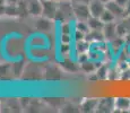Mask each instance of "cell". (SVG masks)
Masks as SVG:
<instances>
[{
	"label": "cell",
	"mask_w": 130,
	"mask_h": 113,
	"mask_svg": "<svg viewBox=\"0 0 130 113\" xmlns=\"http://www.w3.org/2000/svg\"><path fill=\"white\" fill-rule=\"evenodd\" d=\"M37 18L35 21V27L41 32H50L53 27V19L46 18L44 16H39L35 17Z\"/></svg>",
	"instance_id": "5"
},
{
	"label": "cell",
	"mask_w": 130,
	"mask_h": 113,
	"mask_svg": "<svg viewBox=\"0 0 130 113\" xmlns=\"http://www.w3.org/2000/svg\"><path fill=\"white\" fill-rule=\"evenodd\" d=\"M89 6V12H91L92 17H96L100 18L101 15L104 12V10L106 9L105 7V2H103L102 0H92L88 4Z\"/></svg>",
	"instance_id": "4"
},
{
	"label": "cell",
	"mask_w": 130,
	"mask_h": 113,
	"mask_svg": "<svg viewBox=\"0 0 130 113\" xmlns=\"http://www.w3.org/2000/svg\"><path fill=\"white\" fill-rule=\"evenodd\" d=\"M129 15H130V0L128 1V4L124 6V17L129 16Z\"/></svg>",
	"instance_id": "17"
},
{
	"label": "cell",
	"mask_w": 130,
	"mask_h": 113,
	"mask_svg": "<svg viewBox=\"0 0 130 113\" xmlns=\"http://www.w3.org/2000/svg\"><path fill=\"white\" fill-rule=\"evenodd\" d=\"M114 101H116V100H112V99H102V100H99V104H97L96 111H99V112L111 111V110L114 107Z\"/></svg>",
	"instance_id": "8"
},
{
	"label": "cell",
	"mask_w": 130,
	"mask_h": 113,
	"mask_svg": "<svg viewBox=\"0 0 130 113\" xmlns=\"http://www.w3.org/2000/svg\"><path fill=\"white\" fill-rule=\"evenodd\" d=\"M53 1H56V2H63V1H68V0H53Z\"/></svg>",
	"instance_id": "20"
},
{
	"label": "cell",
	"mask_w": 130,
	"mask_h": 113,
	"mask_svg": "<svg viewBox=\"0 0 130 113\" xmlns=\"http://www.w3.org/2000/svg\"><path fill=\"white\" fill-rule=\"evenodd\" d=\"M72 2H84V4H89L92 0H71Z\"/></svg>",
	"instance_id": "19"
},
{
	"label": "cell",
	"mask_w": 130,
	"mask_h": 113,
	"mask_svg": "<svg viewBox=\"0 0 130 113\" xmlns=\"http://www.w3.org/2000/svg\"><path fill=\"white\" fill-rule=\"evenodd\" d=\"M101 21L104 23V24H107V23H112V22H116V18L117 17L114 16L113 14H112L110 10H107V9H105L104 10V12L101 15Z\"/></svg>",
	"instance_id": "13"
},
{
	"label": "cell",
	"mask_w": 130,
	"mask_h": 113,
	"mask_svg": "<svg viewBox=\"0 0 130 113\" xmlns=\"http://www.w3.org/2000/svg\"><path fill=\"white\" fill-rule=\"evenodd\" d=\"M102 32H103L104 39L109 40V41H112L113 39H116V37L119 36V35H118V29H117V23L116 22L104 24Z\"/></svg>",
	"instance_id": "6"
},
{
	"label": "cell",
	"mask_w": 130,
	"mask_h": 113,
	"mask_svg": "<svg viewBox=\"0 0 130 113\" xmlns=\"http://www.w3.org/2000/svg\"><path fill=\"white\" fill-rule=\"evenodd\" d=\"M76 29L77 31L83 32L85 34H87L89 31H91L88 24H87V21H77L76 22Z\"/></svg>",
	"instance_id": "14"
},
{
	"label": "cell",
	"mask_w": 130,
	"mask_h": 113,
	"mask_svg": "<svg viewBox=\"0 0 130 113\" xmlns=\"http://www.w3.org/2000/svg\"><path fill=\"white\" fill-rule=\"evenodd\" d=\"M87 24H88L91 31H102L104 26V23L101 21V18H96V17L92 16L87 19Z\"/></svg>",
	"instance_id": "9"
},
{
	"label": "cell",
	"mask_w": 130,
	"mask_h": 113,
	"mask_svg": "<svg viewBox=\"0 0 130 113\" xmlns=\"http://www.w3.org/2000/svg\"><path fill=\"white\" fill-rule=\"evenodd\" d=\"M97 104H99V100H96V99L86 100V101L83 103V105H82V111H84V112L96 111Z\"/></svg>",
	"instance_id": "10"
},
{
	"label": "cell",
	"mask_w": 130,
	"mask_h": 113,
	"mask_svg": "<svg viewBox=\"0 0 130 113\" xmlns=\"http://www.w3.org/2000/svg\"><path fill=\"white\" fill-rule=\"evenodd\" d=\"M114 1H116L117 4H119L120 6H122V7H123V8H124V6H126V5L128 4V1H129V0H114Z\"/></svg>",
	"instance_id": "18"
},
{
	"label": "cell",
	"mask_w": 130,
	"mask_h": 113,
	"mask_svg": "<svg viewBox=\"0 0 130 113\" xmlns=\"http://www.w3.org/2000/svg\"><path fill=\"white\" fill-rule=\"evenodd\" d=\"M87 41H102L104 40V35L102 31H89L86 34Z\"/></svg>",
	"instance_id": "12"
},
{
	"label": "cell",
	"mask_w": 130,
	"mask_h": 113,
	"mask_svg": "<svg viewBox=\"0 0 130 113\" xmlns=\"http://www.w3.org/2000/svg\"><path fill=\"white\" fill-rule=\"evenodd\" d=\"M103 2H107V1H110V0H102Z\"/></svg>",
	"instance_id": "21"
},
{
	"label": "cell",
	"mask_w": 130,
	"mask_h": 113,
	"mask_svg": "<svg viewBox=\"0 0 130 113\" xmlns=\"http://www.w3.org/2000/svg\"><path fill=\"white\" fill-rule=\"evenodd\" d=\"M42 7H43L42 16L54 21V17H56V14L59 8L58 2L53 1V0H42Z\"/></svg>",
	"instance_id": "2"
},
{
	"label": "cell",
	"mask_w": 130,
	"mask_h": 113,
	"mask_svg": "<svg viewBox=\"0 0 130 113\" xmlns=\"http://www.w3.org/2000/svg\"><path fill=\"white\" fill-rule=\"evenodd\" d=\"M105 7L107 10H110L117 18H123L124 17V8L117 4L114 0H110V1L105 2Z\"/></svg>",
	"instance_id": "7"
},
{
	"label": "cell",
	"mask_w": 130,
	"mask_h": 113,
	"mask_svg": "<svg viewBox=\"0 0 130 113\" xmlns=\"http://www.w3.org/2000/svg\"><path fill=\"white\" fill-rule=\"evenodd\" d=\"M9 74L8 64H0V78H5Z\"/></svg>",
	"instance_id": "16"
},
{
	"label": "cell",
	"mask_w": 130,
	"mask_h": 113,
	"mask_svg": "<svg viewBox=\"0 0 130 113\" xmlns=\"http://www.w3.org/2000/svg\"><path fill=\"white\" fill-rule=\"evenodd\" d=\"M83 63V66H82V68L85 70V71H87V72H91V71H93V70L96 69V67L94 66L92 62H89V61H84V62H82Z\"/></svg>",
	"instance_id": "15"
},
{
	"label": "cell",
	"mask_w": 130,
	"mask_h": 113,
	"mask_svg": "<svg viewBox=\"0 0 130 113\" xmlns=\"http://www.w3.org/2000/svg\"><path fill=\"white\" fill-rule=\"evenodd\" d=\"M72 9H74V16L76 21H87L91 17L88 4L72 2Z\"/></svg>",
	"instance_id": "1"
},
{
	"label": "cell",
	"mask_w": 130,
	"mask_h": 113,
	"mask_svg": "<svg viewBox=\"0 0 130 113\" xmlns=\"http://www.w3.org/2000/svg\"><path fill=\"white\" fill-rule=\"evenodd\" d=\"M114 107H116V109L121 110V111L128 110L129 107H130V100H128V99H123V97L117 99L116 101H114Z\"/></svg>",
	"instance_id": "11"
},
{
	"label": "cell",
	"mask_w": 130,
	"mask_h": 113,
	"mask_svg": "<svg viewBox=\"0 0 130 113\" xmlns=\"http://www.w3.org/2000/svg\"><path fill=\"white\" fill-rule=\"evenodd\" d=\"M27 14L33 17L42 16V0H25Z\"/></svg>",
	"instance_id": "3"
}]
</instances>
